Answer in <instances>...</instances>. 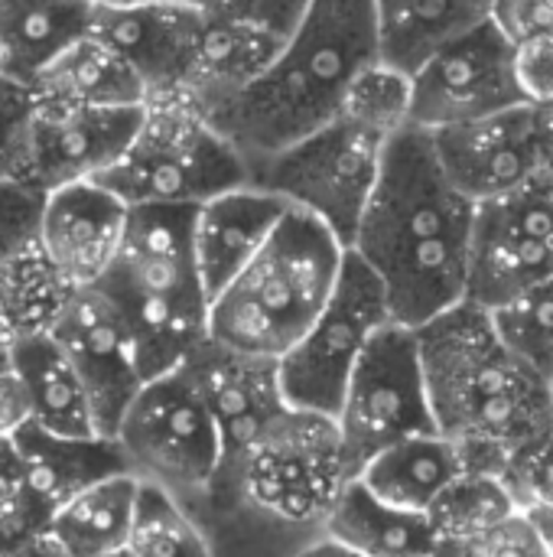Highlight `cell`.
<instances>
[{"instance_id": "2e32d148", "label": "cell", "mask_w": 553, "mask_h": 557, "mask_svg": "<svg viewBox=\"0 0 553 557\" xmlns=\"http://www.w3.org/2000/svg\"><path fill=\"white\" fill-rule=\"evenodd\" d=\"M199 23L202 13L176 3L98 0L88 33L134 69L147 101H169L183 98Z\"/></svg>"}, {"instance_id": "1f68e13d", "label": "cell", "mask_w": 553, "mask_h": 557, "mask_svg": "<svg viewBox=\"0 0 553 557\" xmlns=\"http://www.w3.org/2000/svg\"><path fill=\"white\" fill-rule=\"evenodd\" d=\"M124 552L130 557H215L202 522L173 496L143 483Z\"/></svg>"}, {"instance_id": "3957f363", "label": "cell", "mask_w": 553, "mask_h": 557, "mask_svg": "<svg viewBox=\"0 0 553 557\" xmlns=\"http://www.w3.org/2000/svg\"><path fill=\"white\" fill-rule=\"evenodd\" d=\"M378 62L372 0H310L271 65L209 121L248 170L339 114L349 85Z\"/></svg>"}, {"instance_id": "9a60e30c", "label": "cell", "mask_w": 553, "mask_h": 557, "mask_svg": "<svg viewBox=\"0 0 553 557\" xmlns=\"http://www.w3.org/2000/svg\"><path fill=\"white\" fill-rule=\"evenodd\" d=\"M49 336L81 379L98 434L114 437L117 421L143 385L137 349L117 307L95 284L72 287Z\"/></svg>"}, {"instance_id": "5b68a950", "label": "cell", "mask_w": 553, "mask_h": 557, "mask_svg": "<svg viewBox=\"0 0 553 557\" xmlns=\"http://www.w3.org/2000/svg\"><path fill=\"white\" fill-rule=\"evenodd\" d=\"M345 245L313 215L287 209L261 251L209 300V339L277 362L319 317Z\"/></svg>"}, {"instance_id": "b9f144b4", "label": "cell", "mask_w": 553, "mask_h": 557, "mask_svg": "<svg viewBox=\"0 0 553 557\" xmlns=\"http://www.w3.org/2000/svg\"><path fill=\"white\" fill-rule=\"evenodd\" d=\"M26 398L10 369H0V441H7L20 424H26Z\"/></svg>"}, {"instance_id": "8d00e7d4", "label": "cell", "mask_w": 553, "mask_h": 557, "mask_svg": "<svg viewBox=\"0 0 553 557\" xmlns=\"http://www.w3.org/2000/svg\"><path fill=\"white\" fill-rule=\"evenodd\" d=\"M433 557H551L548 545L535 525V519L528 516V509L515 512L512 519H505L502 525L473 535V539H460V542H440Z\"/></svg>"}, {"instance_id": "277c9868", "label": "cell", "mask_w": 553, "mask_h": 557, "mask_svg": "<svg viewBox=\"0 0 553 557\" xmlns=\"http://www.w3.org/2000/svg\"><path fill=\"white\" fill-rule=\"evenodd\" d=\"M95 287L127 323L143 382L179 369L209 336V297L192 255V209H130L117 255Z\"/></svg>"}, {"instance_id": "d590c367", "label": "cell", "mask_w": 553, "mask_h": 557, "mask_svg": "<svg viewBox=\"0 0 553 557\" xmlns=\"http://www.w3.org/2000/svg\"><path fill=\"white\" fill-rule=\"evenodd\" d=\"M46 189L26 176H0V261L36 245Z\"/></svg>"}, {"instance_id": "bcb514c9", "label": "cell", "mask_w": 553, "mask_h": 557, "mask_svg": "<svg viewBox=\"0 0 553 557\" xmlns=\"http://www.w3.org/2000/svg\"><path fill=\"white\" fill-rule=\"evenodd\" d=\"M0 369H10V343H7L3 330H0Z\"/></svg>"}, {"instance_id": "e575fe53", "label": "cell", "mask_w": 553, "mask_h": 557, "mask_svg": "<svg viewBox=\"0 0 553 557\" xmlns=\"http://www.w3.org/2000/svg\"><path fill=\"white\" fill-rule=\"evenodd\" d=\"M33 114V88L0 72V176H26Z\"/></svg>"}, {"instance_id": "ffe728a7", "label": "cell", "mask_w": 553, "mask_h": 557, "mask_svg": "<svg viewBox=\"0 0 553 557\" xmlns=\"http://www.w3.org/2000/svg\"><path fill=\"white\" fill-rule=\"evenodd\" d=\"M284 212L287 202L251 180L192 209V255L209 300L261 251Z\"/></svg>"}, {"instance_id": "7402d4cb", "label": "cell", "mask_w": 553, "mask_h": 557, "mask_svg": "<svg viewBox=\"0 0 553 557\" xmlns=\"http://www.w3.org/2000/svg\"><path fill=\"white\" fill-rule=\"evenodd\" d=\"M10 447L23 490L46 522L85 486L127 473L114 437H62L26 421L10 434Z\"/></svg>"}, {"instance_id": "6da1fadb", "label": "cell", "mask_w": 553, "mask_h": 557, "mask_svg": "<svg viewBox=\"0 0 553 557\" xmlns=\"http://www.w3.org/2000/svg\"><path fill=\"white\" fill-rule=\"evenodd\" d=\"M473 222L476 202L447 176L430 134L404 124L349 242L378 277L391 323L417 330L466 300Z\"/></svg>"}, {"instance_id": "cb8c5ba5", "label": "cell", "mask_w": 553, "mask_h": 557, "mask_svg": "<svg viewBox=\"0 0 553 557\" xmlns=\"http://www.w3.org/2000/svg\"><path fill=\"white\" fill-rule=\"evenodd\" d=\"M469 470L466 454L443 434H417L391 444L359 470V483L381 503L430 516L437 499Z\"/></svg>"}, {"instance_id": "ee69618b", "label": "cell", "mask_w": 553, "mask_h": 557, "mask_svg": "<svg viewBox=\"0 0 553 557\" xmlns=\"http://www.w3.org/2000/svg\"><path fill=\"white\" fill-rule=\"evenodd\" d=\"M290 557H362V555H355V552H352V548H345L342 542L329 539L326 532H316V535H310L303 545H297Z\"/></svg>"}, {"instance_id": "7dc6e473", "label": "cell", "mask_w": 553, "mask_h": 557, "mask_svg": "<svg viewBox=\"0 0 553 557\" xmlns=\"http://www.w3.org/2000/svg\"><path fill=\"white\" fill-rule=\"evenodd\" d=\"M104 557H130L127 552H114V555H104Z\"/></svg>"}, {"instance_id": "4fadbf2b", "label": "cell", "mask_w": 553, "mask_h": 557, "mask_svg": "<svg viewBox=\"0 0 553 557\" xmlns=\"http://www.w3.org/2000/svg\"><path fill=\"white\" fill-rule=\"evenodd\" d=\"M525 104L515 82V46L486 20L447 42L411 75L407 124L443 131Z\"/></svg>"}, {"instance_id": "52a82bcc", "label": "cell", "mask_w": 553, "mask_h": 557, "mask_svg": "<svg viewBox=\"0 0 553 557\" xmlns=\"http://www.w3.org/2000/svg\"><path fill=\"white\" fill-rule=\"evenodd\" d=\"M248 180V160L209 121V114L183 98H169L143 104L127 150L95 183L111 189L127 209H196Z\"/></svg>"}, {"instance_id": "44dd1931", "label": "cell", "mask_w": 553, "mask_h": 557, "mask_svg": "<svg viewBox=\"0 0 553 557\" xmlns=\"http://www.w3.org/2000/svg\"><path fill=\"white\" fill-rule=\"evenodd\" d=\"M287 33L244 16H202L183 101L215 114L238 98L277 55Z\"/></svg>"}, {"instance_id": "f546056e", "label": "cell", "mask_w": 553, "mask_h": 557, "mask_svg": "<svg viewBox=\"0 0 553 557\" xmlns=\"http://www.w3.org/2000/svg\"><path fill=\"white\" fill-rule=\"evenodd\" d=\"M72 284L46 261L39 245L0 261V330L7 343L52 333Z\"/></svg>"}, {"instance_id": "c3c4849f", "label": "cell", "mask_w": 553, "mask_h": 557, "mask_svg": "<svg viewBox=\"0 0 553 557\" xmlns=\"http://www.w3.org/2000/svg\"><path fill=\"white\" fill-rule=\"evenodd\" d=\"M551 398H553V375H551Z\"/></svg>"}, {"instance_id": "f35d334b", "label": "cell", "mask_w": 553, "mask_h": 557, "mask_svg": "<svg viewBox=\"0 0 553 557\" xmlns=\"http://www.w3.org/2000/svg\"><path fill=\"white\" fill-rule=\"evenodd\" d=\"M515 82L528 104L553 108V33L515 42Z\"/></svg>"}, {"instance_id": "f1b7e54d", "label": "cell", "mask_w": 553, "mask_h": 557, "mask_svg": "<svg viewBox=\"0 0 553 557\" xmlns=\"http://www.w3.org/2000/svg\"><path fill=\"white\" fill-rule=\"evenodd\" d=\"M137 496L140 480L130 473L98 480L75 493L65 506H59L49 516L46 532L68 552V557H104L124 552Z\"/></svg>"}, {"instance_id": "74e56055", "label": "cell", "mask_w": 553, "mask_h": 557, "mask_svg": "<svg viewBox=\"0 0 553 557\" xmlns=\"http://www.w3.org/2000/svg\"><path fill=\"white\" fill-rule=\"evenodd\" d=\"M46 529V519L36 512V506L29 503L23 480H20V467L10 447V437L0 441V548L13 545L16 539Z\"/></svg>"}, {"instance_id": "836d02e7", "label": "cell", "mask_w": 553, "mask_h": 557, "mask_svg": "<svg viewBox=\"0 0 553 557\" xmlns=\"http://www.w3.org/2000/svg\"><path fill=\"white\" fill-rule=\"evenodd\" d=\"M215 557H290L297 545H303L310 535L284 532L267 522L238 516V512H218L199 519Z\"/></svg>"}, {"instance_id": "d6a6232c", "label": "cell", "mask_w": 553, "mask_h": 557, "mask_svg": "<svg viewBox=\"0 0 553 557\" xmlns=\"http://www.w3.org/2000/svg\"><path fill=\"white\" fill-rule=\"evenodd\" d=\"M502 343L525 359L548 382L553 375V281L528 287L525 294L489 310Z\"/></svg>"}, {"instance_id": "484cf974", "label": "cell", "mask_w": 553, "mask_h": 557, "mask_svg": "<svg viewBox=\"0 0 553 557\" xmlns=\"http://www.w3.org/2000/svg\"><path fill=\"white\" fill-rule=\"evenodd\" d=\"M29 88L36 101L55 108H140L147 101L134 69L91 33L62 49Z\"/></svg>"}, {"instance_id": "e0dca14e", "label": "cell", "mask_w": 553, "mask_h": 557, "mask_svg": "<svg viewBox=\"0 0 553 557\" xmlns=\"http://www.w3.org/2000/svg\"><path fill=\"white\" fill-rule=\"evenodd\" d=\"M183 369L196 382L215 421L222 450L218 473H225L254 447L264 428L287 408L277 385V362L225 349L205 336L183 362Z\"/></svg>"}, {"instance_id": "60d3db41", "label": "cell", "mask_w": 553, "mask_h": 557, "mask_svg": "<svg viewBox=\"0 0 553 557\" xmlns=\"http://www.w3.org/2000/svg\"><path fill=\"white\" fill-rule=\"evenodd\" d=\"M489 20L515 46L531 36L553 33V0H492Z\"/></svg>"}, {"instance_id": "ab89813d", "label": "cell", "mask_w": 553, "mask_h": 557, "mask_svg": "<svg viewBox=\"0 0 553 557\" xmlns=\"http://www.w3.org/2000/svg\"><path fill=\"white\" fill-rule=\"evenodd\" d=\"M156 3H176V7L196 10L202 16H244V20H261L267 26H277V29L290 33L310 0H156Z\"/></svg>"}, {"instance_id": "7a4b0ae2", "label": "cell", "mask_w": 553, "mask_h": 557, "mask_svg": "<svg viewBox=\"0 0 553 557\" xmlns=\"http://www.w3.org/2000/svg\"><path fill=\"white\" fill-rule=\"evenodd\" d=\"M414 336L433 428L466 454L469 470L505 476L512 463L548 454L551 382L502 343L489 310L463 300Z\"/></svg>"}, {"instance_id": "30bf717a", "label": "cell", "mask_w": 553, "mask_h": 557, "mask_svg": "<svg viewBox=\"0 0 553 557\" xmlns=\"http://www.w3.org/2000/svg\"><path fill=\"white\" fill-rule=\"evenodd\" d=\"M332 421L352 480L372 457H378L391 444L437 431L414 330L401 323H385L372 336L345 382Z\"/></svg>"}, {"instance_id": "7c38bea8", "label": "cell", "mask_w": 553, "mask_h": 557, "mask_svg": "<svg viewBox=\"0 0 553 557\" xmlns=\"http://www.w3.org/2000/svg\"><path fill=\"white\" fill-rule=\"evenodd\" d=\"M544 281H553V163L476 206L466 300L492 310Z\"/></svg>"}, {"instance_id": "4dcf8cb0", "label": "cell", "mask_w": 553, "mask_h": 557, "mask_svg": "<svg viewBox=\"0 0 553 557\" xmlns=\"http://www.w3.org/2000/svg\"><path fill=\"white\" fill-rule=\"evenodd\" d=\"M528 509L505 476L486 470H466L430 509V522L440 542H460L482 535L515 512Z\"/></svg>"}, {"instance_id": "5bb4252c", "label": "cell", "mask_w": 553, "mask_h": 557, "mask_svg": "<svg viewBox=\"0 0 553 557\" xmlns=\"http://www.w3.org/2000/svg\"><path fill=\"white\" fill-rule=\"evenodd\" d=\"M427 134L453 186L476 206L508 196L553 163L551 111L528 101Z\"/></svg>"}, {"instance_id": "83f0119b", "label": "cell", "mask_w": 553, "mask_h": 557, "mask_svg": "<svg viewBox=\"0 0 553 557\" xmlns=\"http://www.w3.org/2000/svg\"><path fill=\"white\" fill-rule=\"evenodd\" d=\"M98 0H0V72L33 82L91 26Z\"/></svg>"}, {"instance_id": "8fae6325", "label": "cell", "mask_w": 553, "mask_h": 557, "mask_svg": "<svg viewBox=\"0 0 553 557\" xmlns=\"http://www.w3.org/2000/svg\"><path fill=\"white\" fill-rule=\"evenodd\" d=\"M385 323H391V313L378 277L345 251L342 274L326 307L277 359V385L287 408L332 418L355 362Z\"/></svg>"}, {"instance_id": "ba28073f", "label": "cell", "mask_w": 553, "mask_h": 557, "mask_svg": "<svg viewBox=\"0 0 553 557\" xmlns=\"http://www.w3.org/2000/svg\"><path fill=\"white\" fill-rule=\"evenodd\" d=\"M398 131L339 111L316 131L251 166V183L280 196L287 209L323 222L349 251L365 202L378 183L385 147Z\"/></svg>"}, {"instance_id": "d4e9b609", "label": "cell", "mask_w": 553, "mask_h": 557, "mask_svg": "<svg viewBox=\"0 0 553 557\" xmlns=\"http://www.w3.org/2000/svg\"><path fill=\"white\" fill-rule=\"evenodd\" d=\"M10 372L23 388L29 424L62 437H101L88 392L49 333L10 343Z\"/></svg>"}, {"instance_id": "9c48e42d", "label": "cell", "mask_w": 553, "mask_h": 557, "mask_svg": "<svg viewBox=\"0 0 553 557\" xmlns=\"http://www.w3.org/2000/svg\"><path fill=\"white\" fill-rule=\"evenodd\" d=\"M127 473L186 506L192 516L209 499L218 473L215 421L179 366L140 385L114 428Z\"/></svg>"}, {"instance_id": "7bdbcfd3", "label": "cell", "mask_w": 553, "mask_h": 557, "mask_svg": "<svg viewBox=\"0 0 553 557\" xmlns=\"http://www.w3.org/2000/svg\"><path fill=\"white\" fill-rule=\"evenodd\" d=\"M0 557H68V552L46 529H39V532H29V535L16 539L13 545L0 548Z\"/></svg>"}, {"instance_id": "ac0fdd59", "label": "cell", "mask_w": 553, "mask_h": 557, "mask_svg": "<svg viewBox=\"0 0 553 557\" xmlns=\"http://www.w3.org/2000/svg\"><path fill=\"white\" fill-rule=\"evenodd\" d=\"M140 108H55L36 101L29 131V166L26 180L36 186L59 189L68 183H88L104 176L127 150Z\"/></svg>"}, {"instance_id": "f6af8a7d", "label": "cell", "mask_w": 553, "mask_h": 557, "mask_svg": "<svg viewBox=\"0 0 553 557\" xmlns=\"http://www.w3.org/2000/svg\"><path fill=\"white\" fill-rule=\"evenodd\" d=\"M528 516L535 519V525L548 545V555L553 557V506H528Z\"/></svg>"}, {"instance_id": "4316f807", "label": "cell", "mask_w": 553, "mask_h": 557, "mask_svg": "<svg viewBox=\"0 0 553 557\" xmlns=\"http://www.w3.org/2000/svg\"><path fill=\"white\" fill-rule=\"evenodd\" d=\"M323 532L362 557H433L437 532L430 516L394 509L349 480L323 519Z\"/></svg>"}, {"instance_id": "d6986e66", "label": "cell", "mask_w": 553, "mask_h": 557, "mask_svg": "<svg viewBox=\"0 0 553 557\" xmlns=\"http://www.w3.org/2000/svg\"><path fill=\"white\" fill-rule=\"evenodd\" d=\"M127 206L101 183H68L46 193L36 245L72 287L98 284L117 255Z\"/></svg>"}, {"instance_id": "8992f818", "label": "cell", "mask_w": 553, "mask_h": 557, "mask_svg": "<svg viewBox=\"0 0 553 557\" xmlns=\"http://www.w3.org/2000/svg\"><path fill=\"white\" fill-rule=\"evenodd\" d=\"M349 480L336 421L284 408L254 447L231 470L215 476L196 519L238 512L284 532L316 535Z\"/></svg>"}, {"instance_id": "603a6c76", "label": "cell", "mask_w": 553, "mask_h": 557, "mask_svg": "<svg viewBox=\"0 0 553 557\" xmlns=\"http://www.w3.org/2000/svg\"><path fill=\"white\" fill-rule=\"evenodd\" d=\"M492 0H372L378 62L414 75L433 52L486 23Z\"/></svg>"}]
</instances>
